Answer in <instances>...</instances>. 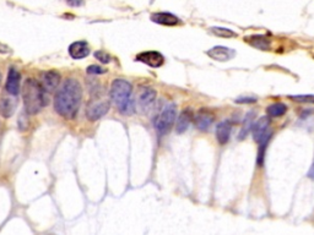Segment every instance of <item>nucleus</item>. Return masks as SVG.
Instances as JSON below:
<instances>
[{"mask_svg": "<svg viewBox=\"0 0 314 235\" xmlns=\"http://www.w3.org/2000/svg\"><path fill=\"white\" fill-rule=\"evenodd\" d=\"M82 98V88L78 80L67 79L54 96V109L64 119L78 115Z\"/></svg>", "mask_w": 314, "mask_h": 235, "instance_id": "nucleus-1", "label": "nucleus"}, {"mask_svg": "<svg viewBox=\"0 0 314 235\" xmlns=\"http://www.w3.org/2000/svg\"><path fill=\"white\" fill-rule=\"evenodd\" d=\"M25 111L28 115H36L44 105L48 104V96L44 93L41 84L35 79H27L22 87Z\"/></svg>", "mask_w": 314, "mask_h": 235, "instance_id": "nucleus-2", "label": "nucleus"}, {"mask_svg": "<svg viewBox=\"0 0 314 235\" xmlns=\"http://www.w3.org/2000/svg\"><path fill=\"white\" fill-rule=\"evenodd\" d=\"M131 93H133V86L127 80L117 79L111 85V99L124 115H130L135 111V104L131 98Z\"/></svg>", "mask_w": 314, "mask_h": 235, "instance_id": "nucleus-3", "label": "nucleus"}, {"mask_svg": "<svg viewBox=\"0 0 314 235\" xmlns=\"http://www.w3.org/2000/svg\"><path fill=\"white\" fill-rule=\"evenodd\" d=\"M176 118H177V105L175 103L168 104L167 107L155 118V120H153V124H155L157 134H159L160 136H164V135L170 133L171 129L173 128V124H175Z\"/></svg>", "mask_w": 314, "mask_h": 235, "instance_id": "nucleus-4", "label": "nucleus"}, {"mask_svg": "<svg viewBox=\"0 0 314 235\" xmlns=\"http://www.w3.org/2000/svg\"><path fill=\"white\" fill-rule=\"evenodd\" d=\"M110 108L111 104L108 101L92 98L91 102L87 104L86 118L88 120H91V122H96V120L103 118L110 111Z\"/></svg>", "mask_w": 314, "mask_h": 235, "instance_id": "nucleus-5", "label": "nucleus"}, {"mask_svg": "<svg viewBox=\"0 0 314 235\" xmlns=\"http://www.w3.org/2000/svg\"><path fill=\"white\" fill-rule=\"evenodd\" d=\"M39 84L43 88L44 93L49 96V94L57 92V90H58L59 84H61V74L57 70L44 71V73H42Z\"/></svg>", "mask_w": 314, "mask_h": 235, "instance_id": "nucleus-6", "label": "nucleus"}, {"mask_svg": "<svg viewBox=\"0 0 314 235\" xmlns=\"http://www.w3.org/2000/svg\"><path fill=\"white\" fill-rule=\"evenodd\" d=\"M253 137L255 142H261L265 140H270L273 133L270 131V119L268 116H261L260 119L256 120L252 128Z\"/></svg>", "mask_w": 314, "mask_h": 235, "instance_id": "nucleus-7", "label": "nucleus"}, {"mask_svg": "<svg viewBox=\"0 0 314 235\" xmlns=\"http://www.w3.org/2000/svg\"><path fill=\"white\" fill-rule=\"evenodd\" d=\"M136 62L144 63L146 64L147 67L150 68H161L165 63V56L162 55L160 51L156 50H147V51H142L136 55L135 58Z\"/></svg>", "mask_w": 314, "mask_h": 235, "instance_id": "nucleus-8", "label": "nucleus"}, {"mask_svg": "<svg viewBox=\"0 0 314 235\" xmlns=\"http://www.w3.org/2000/svg\"><path fill=\"white\" fill-rule=\"evenodd\" d=\"M21 74L16 68H10L7 77V91L11 96H18L20 93Z\"/></svg>", "mask_w": 314, "mask_h": 235, "instance_id": "nucleus-9", "label": "nucleus"}, {"mask_svg": "<svg viewBox=\"0 0 314 235\" xmlns=\"http://www.w3.org/2000/svg\"><path fill=\"white\" fill-rule=\"evenodd\" d=\"M207 55L216 62H228L236 55V51L225 45H216L206 51Z\"/></svg>", "mask_w": 314, "mask_h": 235, "instance_id": "nucleus-10", "label": "nucleus"}, {"mask_svg": "<svg viewBox=\"0 0 314 235\" xmlns=\"http://www.w3.org/2000/svg\"><path fill=\"white\" fill-rule=\"evenodd\" d=\"M68 51H69V55L73 59L81 60L90 55V45L86 41L74 42L69 45Z\"/></svg>", "mask_w": 314, "mask_h": 235, "instance_id": "nucleus-11", "label": "nucleus"}, {"mask_svg": "<svg viewBox=\"0 0 314 235\" xmlns=\"http://www.w3.org/2000/svg\"><path fill=\"white\" fill-rule=\"evenodd\" d=\"M214 123V114L206 108H202L195 116V126L198 130L207 131Z\"/></svg>", "mask_w": 314, "mask_h": 235, "instance_id": "nucleus-12", "label": "nucleus"}, {"mask_svg": "<svg viewBox=\"0 0 314 235\" xmlns=\"http://www.w3.org/2000/svg\"><path fill=\"white\" fill-rule=\"evenodd\" d=\"M156 99V91L151 87H145L139 94L138 104L142 111H147Z\"/></svg>", "mask_w": 314, "mask_h": 235, "instance_id": "nucleus-13", "label": "nucleus"}, {"mask_svg": "<svg viewBox=\"0 0 314 235\" xmlns=\"http://www.w3.org/2000/svg\"><path fill=\"white\" fill-rule=\"evenodd\" d=\"M16 96H3L0 99V115L5 119L13 116L15 113L16 105H18V101L15 98Z\"/></svg>", "mask_w": 314, "mask_h": 235, "instance_id": "nucleus-14", "label": "nucleus"}, {"mask_svg": "<svg viewBox=\"0 0 314 235\" xmlns=\"http://www.w3.org/2000/svg\"><path fill=\"white\" fill-rule=\"evenodd\" d=\"M192 119H193V111L190 110L189 108H185V109L182 110V113L179 114L176 123L177 134L185 133V131L188 130V128H189L190 123H192Z\"/></svg>", "mask_w": 314, "mask_h": 235, "instance_id": "nucleus-15", "label": "nucleus"}, {"mask_svg": "<svg viewBox=\"0 0 314 235\" xmlns=\"http://www.w3.org/2000/svg\"><path fill=\"white\" fill-rule=\"evenodd\" d=\"M151 21L162 26H176L179 24V19L170 13H155L151 15Z\"/></svg>", "mask_w": 314, "mask_h": 235, "instance_id": "nucleus-16", "label": "nucleus"}, {"mask_svg": "<svg viewBox=\"0 0 314 235\" xmlns=\"http://www.w3.org/2000/svg\"><path fill=\"white\" fill-rule=\"evenodd\" d=\"M231 137V123L228 120H222L219 123L218 128H216V139L220 145H226L230 141Z\"/></svg>", "mask_w": 314, "mask_h": 235, "instance_id": "nucleus-17", "label": "nucleus"}, {"mask_svg": "<svg viewBox=\"0 0 314 235\" xmlns=\"http://www.w3.org/2000/svg\"><path fill=\"white\" fill-rule=\"evenodd\" d=\"M245 41L249 43L252 47L256 48V49H260V50H269L270 49L271 42L267 36H264V34H253V36L247 37V38H245Z\"/></svg>", "mask_w": 314, "mask_h": 235, "instance_id": "nucleus-18", "label": "nucleus"}, {"mask_svg": "<svg viewBox=\"0 0 314 235\" xmlns=\"http://www.w3.org/2000/svg\"><path fill=\"white\" fill-rule=\"evenodd\" d=\"M254 116H255V111L254 110L247 113V115H245L244 120H243V126H242L241 131H239V135H238L239 140L245 139V137L248 136V134L250 133V130H252L253 124H254Z\"/></svg>", "mask_w": 314, "mask_h": 235, "instance_id": "nucleus-19", "label": "nucleus"}, {"mask_svg": "<svg viewBox=\"0 0 314 235\" xmlns=\"http://www.w3.org/2000/svg\"><path fill=\"white\" fill-rule=\"evenodd\" d=\"M287 111L286 104L284 103H274L267 108V113L270 118H280L284 116Z\"/></svg>", "mask_w": 314, "mask_h": 235, "instance_id": "nucleus-20", "label": "nucleus"}, {"mask_svg": "<svg viewBox=\"0 0 314 235\" xmlns=\"http://www.w3.org/2000/svg\"><path fill=\"white\" fill-rule=\"evenodd\" d=\"M211 32H213L215 36L222 37V38H235L237 37V33L233 32L232 30L230 28H225V27H213L210 28Z\"/></svg>", "mask_w": 314, "mask_h": 235, "instance_id": "nucleus-21", "label": "nucleus"}, {"mask_svg": "<svg viewBox=\"0 0 314 235\" xmlns=\"http://www.w3.org/2000/svg\"><path fill=\"white\" fill-rule=\"evenodd\" d=\"M290 98L301 103H314V94H298V96H291Z\"/></svg>", "mask_w": 314, "mask_h": 235, "instance_id": "nucleus-22", "label": "nucleus"}, {"mask_svg": "<svg viewBox=\"0 0 314 235\" xmlns=\"http://www.w3.org/2000/svg\"><path fill=\"white\" fill-rule=\"evenodd\" d=\"M86 73L88 75H102V74L107 73V69L98 67V65H90L86 69Z\"/></svg>", "mask_w": 314, "mask_h": 235, "instance_id": "nucleus-23", "label": "nucleus"}, {"mask_svg": "<svg viewBox=\"0 0 314 235\" xmlns=\"http://www.w3.org/2000/svg\"><path fill=\"white\" fill-rule=\"evenodd\" d=\"M95 58L98 59L101 63H103V64H108V63H111V60H112L110 54H108L107 51H104V50L95 51Z\"/></svg>", "mask_w": 314, "mask_h": 235, "instance_id": "nucleus-24", "label": "nucleus"}, {"mask_svg": "<svg viewBox=\"0 0 314 235\" xmlns=\"http://www.w3.org/2000/svg\"><path fill=\"white\" fill-rule=\"evenodd\" d=\"M255 102V97H239V98L236 99V103H238V104H252V103Z\"/></svg>", "mask_w": 314, "mask_h": 235, "instance_id": "nucleus-25", "label": "nucleus"}, {"mask_svg": "<svg viewBox=\"0 0 314 235\" xmlns=\"http://www.w3.org/2000/svg\"><path fill=\"white\" fill-rule=\"evenodd\" d=\"M67 3L73 8H78V7H81V5H84V0H68Z\"/></svg>", "mask_w": 314, "mask_h": 235, "instance_id": "nucleus-26", "label": "nucleus"}, {"mask_svg": "<svg viewBox=\"0 0 314 235\" xmlns=\"http://www.w3.org/2000/svg\"><path fill=\"white\" fill-rule=\"evenodd\" d=\"M10 51H11V48L9 47V45L0 42V54H8V53H10Z\"/></svg>", "mask_w": 314, "mask_h": 235, "instance_id": "nucleus-27", "label": "nucleus"}, {"mask_svg": "<svg viewBox=\"0 0 314 235\" xmlns=\"http://www.w3.org/2000/svg\"><path fill=\"white\" fill-rule=\"evenodd\" d=\"M308 178H310V179L314 180V159L312 163V167H310L309 170H308Z\"/></svg>", "mask_w": 314, "mask_h": 235, "instance_id": "nucleus-28", "label": "nucleus"}, {"mask_svg": "<svg viewBox=\"0 0 314 235\" xmlns=\"http://www.w3.org/2000/svg\"><path fill=\"white\" fill-rule=\"evenodd\" d=\"M0 85H2V74H0Z\"/></svg>", "mask_w": 314, "mask_h": 235, "instance_id": "nucleus-29", "label": "nucleus"}]
</instances>
